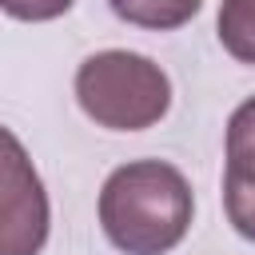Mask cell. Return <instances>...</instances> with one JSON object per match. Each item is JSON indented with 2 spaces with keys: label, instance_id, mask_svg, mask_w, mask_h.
<instances>
[{
  "label": "cell",
  "instance_id": "cell-3",
  "mask_svg": "<svg viewBox=\"0 0 255 255\" xmlns=\"http://www.w3.org/2000/svg\"><path fill=\"white\" fill-rule=\"evenodd\" d=\"M48 227L52 207L44 179L24 143L0 128V255H40Z\"/></svg>",
  "mask_w": 255,
  "mask_h": 255
},
{
  "label": "cell",
  "instance_id": "cell-2",
  "mask_svg": "<svg viewBox=\"0 0 255 255\" xmlns=\"http://www.w3.org/2000/svg\"><path fill=\"white\" fill-rule=\"evenodd\" d=\"M76 100L88 120L108 131H143L171 108L167 72L128 48H108L76 68Z\"/></svg>",
  "mask_w": 255,
  "mask_h": 255
},
{
  "label": "cell",
  "instance_id": "cell-5",
  "mask_svg": "<svg viewBox=\"0 0 255 255\" xmlns=\"http://www.w3.org/2000/svg\"><path fill=\"white\" fill-rule=\"evenodd\" d=\"M108 4L124 24L151 28V32H175L199 12L203 0H108Z\"/></svg>",
  "mask_w": 255,
  "mask_h": 255
},
{
  "label": "cell",
  "instance_id": "cell-4",
  "mask_svg": "<svg viewBox=\"0 0 255 255\" xmlns=\"http://www.w3.org/2000/svg\"><path fill=\"white\" fill-rule=\"evenodd\" d=\"M223 211H227V223L247 243H255V96L243 100L227 120Z\"/></svg>",
  "mask_w": 255,
  "mask_h": 255
},
{
  "label": "cell",
  "instance_id": "cell-1",
  "mask_svg": "<svg viewBox=\"0 0 255 255\" xmlns=\"http://www.w3.org/2000/svg\"><path fill=\"white\" fill-rule=\"evenodd\" d=\"M191 183L167 159H131L100 187V227L124 255H167L191 227Z\"/></svg>",
  "mask_w": 255,
  "mask_h": 255
},
{
  "label": "cell",
  "instance_id": "cell-7",
  "mask_svg": "<svg viewBox=\"0 0 255 255\" xmlns=\"http://www.w3.org/2000/svg\"><path fill=\"white\" fill-rule=\"evenodd\" d=\"M76 0H0V12H8L12 20H24V24H44V20H56L72 8Z\"/></svg>",
  "mask_w": 255,
  "mask_h": 255
},
{
  "label": "cell",
  "instance_id": "cell-6",
  "mask_svg": "<svg viewBox=\"0 0 255 255\" xmlns=\"http://www.w3.org/2000/svg\"><path fill=\"white\" fill-rule=\"evenodd\" d=\"M219 44L239 64H255V0H223L215 20Z\"/></svg>",
  "mask_w": 255,
  "mask_h": 255
}]
</instances>
